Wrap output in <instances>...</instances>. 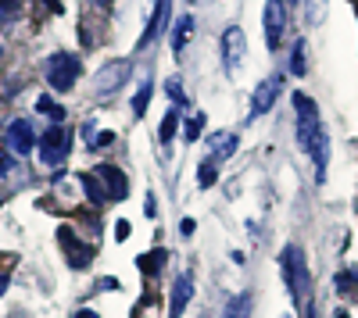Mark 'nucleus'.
I'll return each instance as SVG.
<instances>
[{
  "instance_id": "obj_1",
  "label": "nucleus",
  "mask_w": 358,
  "mask_h": 318,
  "mask_svg": "<svg viewBox=\"0 0 358 318\" xmlns=\"http://www.w3.org/2000/svg\"><path fill=\"white\" fill-rule=\"evenodd\" d=\"M280 268H283V282H287V294L301 304L305 301V294H308V262H305V250L301 247H287L283 254H280Z\"/></svg>"
},
{
  "instance_id": "obj_2",
  "label": "nucleus",
  "mask_w": 358,
  "mask_h": 318,
  "mask_svg": "<svg viewBox=\"0 0 358 318\" xmlns=\"http://www.w3.org/2000/svg\"><path fill=\"white\" fill-rule=\"evenodd\" d=\"M294 114H297V143L305 151H312L315 136L322 132V114H319V104L308 97V93H294Z\"/></svg>"
},
{
  "instance_id": "obj_3",
  "label": "nucleus",
  "mask_w": 358,
  "mask_h": 318,
  "mask_svg": "<svg viewBox=\"0 0 358 318\" xmlns=\"http://www.w3.org/2000/svg\"><path fill=\"white\" fill-rule=\"evenodd\" d=\"M79 72H83L79 57L69 54V50H57V54L47 57V82H50V90H57V93H69L76 86V79H79Z\"/></svg>"
},
{
  "instance_id": "obj_4",
  "label": "nucleus",
  "mask_w": 358,
  "mask_h": 318,
  "mask_svg": "<svg viewBox=\"0 0 358 318\" xmlns=\"http://www.w3.org/2000/svg\"><path fill=\"white\" fill-rule=\"evenodd\" d=\"M69 147H72V139H69L65 126H50V129L40 136V158H43V165H50V168H57V165L69 158Z\"/></svg>"
},
{
  "instance_id": "obj_5",
  "label": "nucleus",
  "mask_w": 358,
  "mask_h": 318,
  "mask_svg": "<svg viewBox=\"0 0 358 318\" xmlns=\"http://www.w3.org/2000/svg\"><path fill=\"white\" fill-rule=\"evenodd\" d=\"M280 90H283V75H268V79H262V82L255 86V93H251V114H248V119L255 122V119H262V114L273 111Z\"/></svg>"
},
{
  "instance_id": "obj_6",
  "label": "nucleus",
  "mask_w": 358,
  "mask_h": 318,
  "mask_svg": "<svg viewBox=\"0 0 358 318\" xmlns=\"http://www.w3.org/2000/svg\"><path fill=\"white\" fill-rule=\"evenodd\" d=\"M244 54H248L244 29H241V25H229L226 33H222V65H226V72H229V75L244 65Z\"/></svg>"
},
{
  "instance_id": "obj_7",
  "label": "nucleus",
  "mask_w": 358,
  "mask_h": 318,
  "mask_svg": "<svg viewBox=\"0 0 358 318\" xmlns=\"http://www.w3.org/2000/svg\"><path fill=\"white\" fill-rule=\"evenodd\" d=\"M283 29H287V4L283 0H268L265 4V43H268V50H280Z\"/></svg>"
},
{
  "instance_id": "obj_8",
  "label": "nucleus",
  "mask_w": 358,
  "mask_h": 318,
  "mask_svg": "<svg viewBox=\"0 0 358 318\" xmlns=\"http://www.w3.org/2000/svg\"><path fill=\"white\" fill-rule=\"evenodd\" d=\"M133 75V61L129 57H122V61H111V65H104L101 72H97V82H94V90L104 97V93H111V90H118L126 79Z\"/></svg>"
},
{
  "instance_id": "obj_9",
  "label": "nucleus",
  "mask_w": 358,
  "mask_h": 318,
  "mask_svg": "<svg viewBox=\"0 0 358 318\" xmlns=\"http://www.w3.org/2000/svg\"><path fill=\"white\" fill-rule=\"evenodd\" d=\"M57 240H62V247H65V262H69L72 268H86L90 262H94V250H90L86 243H79V236L72 233L69 225L57 229Z\"/></svg>"
},
{
  "instance_id": "obj_10",
  "label": "nucleus",
  "mask_w": 358,
  "mask_h": 318,
  "mask_svg": "<svg viewBox=\"0 0 358 318\" xmlns=\"http://www.w3.org/2000/svg\"><path fill=\"white\" fill-rule=\"evenodd\" d=\"M4 139H8V147L15 151V154H29L36 147V132H33V122L29 119H15V122H8V129H4Z\"/></svg>"
},
{
  "instance_id": "obj_11",
  "label": "nucleus",
  "mask_w": 358,
  "mask_h": 318,
  "mask_svg": "<svg viewBox=\"0 0 358 318\" xmlns=\"http://www.w3.org/2000/svg\"><path fill=\"white\" fill-rule=\"evenodd\" d=\"M97 179H104L108 197H115V200H126V197H129V179H126V172H118L115 165H97Z\"/></svg>"
},
{
  "instance_id": "obj_12",
  "label": "nucleus",
  "mask_w": 358,
  "mask_h": 318,
  "mask_svg": "<svg viewBox=\"0 0 358 318\" xmlns=\"http://www.w3.org/2000/svg\"><path fill=\"white\" fill-rule=\"evenodd\" d=\"M190 297H194V275H190V272H183V275L176 279V286H172V301H169V315H172V318H179V315L187 311Z\"/></svg>"
},
{
  "instance_id": "obj_13",
  "label": "nucleus",
  "mask_w": 358,
  "mask_h": 318,
  "mask_svg": "<svg viewBox=\"0 0 358 318\" xmlns=\"http://www.w3.org/2000/svg\"><path fill=\"white\" fill-rule=\"evenodd\" d=\"M169 15H172V0H155V11H151V22H147L143 36H140V47H147L169 25Z\"/></svg>"
},
{
  "instance_id": "obj_14",
  "label": "nucleus",
  "mask_w": 358,
  "mask_h": 318,
  "mask_svg": "<svg viewBox=\"0 0 358 318\" xmlns=\"http://www.w3.org/2000/svg\"><path fill=\"white\" fill-rule=\"evenodd\" d=\"M236 147H241V136H236V132H215V136H208V151H212L208 158H212V161L229 158Z\"/></svg>"
},
{
  "instance_id": "obj_15",
  "label": "nucleus",
  "mask_w": 358,
  "mask_h": 318,
  "mask_svg": "<svg viewBox=\"0 0 358 318\" xmlns=\"http://www.w3.org/2000/svg\"><path fill=\"white\" fill-rule=\"evenodd\" d=\"M190 36H194V18H190V15L176 18V25H172V54H176V57H179V54L187 50Z\"/></svg>"
},
{
  "instance_id": "obj_16",
  "label": "nucleus",
  "mask_w": 358,
  "mask_h": 318,
  "mask_svg": "<svg viewBox=\"0 0 358 318\" xmlns=\"http://www.w3.org/2000/svg\"><path fill=\"white\" fill-rule=\"evenodd\" d=\"M165 262H169V250L158 247V250H151V254H140V257H136V268H140L143 275H158Z\"/></svg>"
},
{
  "instance_id": "obj_17",
  "label": "nucleus",
  "mask_w": 358,
  "mask_h": 318,
  "mask_svg": "<svg viewBox=\"0 0 358 318\" xmlns=\"http://www.w3.org/2000/svg\"><path fill=\"white\" fill-rule=\"evenodd\" d=\"M330 15V0H305V22L308 25H322Z\"/></svg>"
},
{
  "instance_id": "obj_18",
  "label": "nucleus",
  "mask_w": 358,
  "mask_h": 318,
  "mask_svg": "<svg viewBox=\"0 0 358 318\" xmlns=\"http://www.w3.org/2000/svg\"><path fill=\"white\" fill-rule=\"evenodd\" d=\"M151 93H155L151 79H143V86H140V90H136V97H133V114H136V119H143V114H147V107H151Z\"/></svg>"
},
{
  "instance_id": "obj_19",
  "label": "nucleus",
  "mask_w": 358,
  "mask_h": 318,
  "mask_svg": "<svg viewBox=\"0 0 358 318\" xmlns=\"http://www.w3.org/2000/svg\"><path fill=\"white\" fill-rule=\"evenodd\" d=\"M305 40H297L294 43V50H290V75H297V79H301L305 72H308V65H305Z\"/></svg>"
},
{
  "instance_id": "obj_20",
  "label": "nucleus",
  "mask_w": 358,
  "mask_h": 318,
  "mask_svg": "<svg viewBox=\"0 0 358 318\" xmlns=\"http://www.w3.org/2000/svg\"><path fill=\"white\" fill-rule=\"evenodd\" d=\"M83 190H86V197L94 200V204H104V200H108V190L101 186L97 176H83Z\"/></svg>"
},
{
  "instance_id": "obj_21",
  "label": "nucleus",
  "mask_w": 358,
  "mask_h": 318,
  "mask_svg": "<svg viewBox=\"0 0 358 318\" xmlns=\"http://www.w3.org/2000/svg\"><path fill=\"white\" fill-rule=\"evenodd\" d=\"M176 129H179V107H169V114L162 119V132H158V139L169 143V139L176 136Z\"/></svg>"
},
{
  "instance_id": "obj_22",
  "label": "nucleus",
  "mask_w": 358,
  "mask_h": 318,
  "mask_svg": "<svg viewBox=\"0 0 358 318\" xmlns=\"http://www.w3.org/2000/svg\"><path fill=\"white\" fill-rule=\"evenodd\" d=\"M36 107H40V111L47 114V119H54L57 126H62V119H65V107L57 104L54 97H40V100H36Z\"/></svg>"
},
{
  "instance_id": "obj_23",
  "label": "nucleus",
  "mask_w": 358,
  "mask_h": 318,
  "mask_svg": "<svg viewBox=\"0 0 358 318\" xmlns=\"http://www.w3.org/2000/svg\"><path fill=\"white\" fill-rule=\"evenodd\" d=\"M248 304H251V297H248V294H241L236 301H229V304H226V315H222V318H248V311H251Z\"/></svg>"
},
{
  "instance_id": "obj_24",
  "label": "nucleus",
  "mask_w": 358,
  "mask_h": 318,
  "mask_svg": "<svg viewBox=\"0 0 358 318\" xmlns=\"http://www.w3.org/2000/svg\"><path fill=\"white\" fill-rule=\"evenodd\" d=\"M215 179H219V168H215V161H212V158L201 161V168H197V183H201V186H215Z\"/></svg>"
},
{
  "instance_id": "obj_25",
  "label": "nucleus",
  "mask_w": 358,
  "mask_h": 318,
  "mask_svg": "<svg viewBox=\"0 0 358 318\" xmlns=\"http://www.w3.org/2000/svg\"><path fill=\"white\" fill-rule=\"evenodd\" d=\"M201 132H204V114H194V119H187V126H183V139L197 143Z\"/></svg>"
},
{
  "instance_id": "obj_26",
  "label": "nucleus",
  "mask_w": 358,
  "mask_h": 318,
  "mask_svg": "<svg viewBox=\"0 0 358 318\" xmlns=\"http://www.w3.org/2000/svg\"><path fill=\"white\" fill-rule=\"evenodd\" d=\"M165 90H169V100H172L179 111L187 107V93H183V86H179V79H169V82H165Z\"/></svg>"
},
{
  "instance_id": "obj_27",
  "label": "nucleus",
  "mask_w": 358,
  "mask_h": 318,
  "mask_svg": "<svg viewBox=\"0 0 358 318\" xmlns=\"http://www.w3.org/2000/svg\"><path fill=\"white\" fill-rule=\"evenodd\" d=\"M111 143H115V132H111V129H101L94 139L86 143V147H90V151H104V147H111Z\"/></svg>"
},
{
  "instance_id": "obj_28",
  "label": "nucleus",
  "mask_w": 358,
  "mask_h": 318,
  "mask_svg": "<svg viewBox=\"0 0 358 318\" xmlns=\"http://www.w3.org/2000/svg\"><path fill=\"white\" fill-rule=\"evenodd\" d=\"M337 290L341 294H355V272H341L337 275Z\"/></svg>"
},
{
  "instance_id": "obj_29",
  "label": "nucleus",
  "mask_w": 358,
  "mask_h": 318,
  "mask_svg": "<svg viewBox=\"0 0 358 318\" xmlns=\"http://www.w3.org/2000/svg\"><path fill=\"white\" fill-rule=\"evenodd\" d=\"M115 236H118V240H129V222H118V225H115Z\"/></svg>"
},
{
  "instance_id": "obj_30",
  "label": "nucleus",
  "mask_w": 358,
  "mask_h": 318,
  "mask_svg": "<svg viewBox=\"0 0 358 318\" xmlns=\"http://www.w3.org/2000/svg\"><path fill=\"white\" fill-rule=\"evenodd\" d=\"M94 136H97V126H94V122H86V126H83V139L90 143V139H94Z\"/></svg>"
},
{
  "instance_id": "obj_31",
  "label": "nucleus",
  "mask_w": 358,
  "mask_h": 318,
  "mask_svg": "<svg viewBox=\"0 0 358 318\" xmlns=\"http://www.w3.org/2000/svg\"><path fill=\"white\" fill-rule=\"evenodd\" d=\"M179 233H183V236H194V218H183V225H179Z\"/></svg>"
},
{
  "instance_id": "obj_32",
  "label": "nucleus",
  "mask_w": 358,
  "mask_h": 318,
  "mask_svg": "<svg viewBox=\"0 0 358 318\" xmlns=\"http://www.w3.org/2000/svg\"><path fill=\"white\" fill-rule=\"evenodd\" d=\"M76 318H97V311L94 308H83V311H76Z\"/></svg>"
},
{
  "instance_id": "obj_33",
  "label": "nucleus",
  "mask_w": 358,
  "mask_h": 318,
  "mask_svg": "<svg viewBox=\"0 0 358 318\" xmlns=\"http://www.w3.org/2000/svg\"><path fill=\"white\" fill-rule=\"evenodd\" d=\"M0 172H11V158L8 154H0Z\"/></svg>"
},
{
  "instance_id": "obj_34",
  "label": "nucleus",
  "mask_w": 358,
  "mask_h": 318,
  "mask_svg": "<svg viewBox=\"0 0 358 318\" xmlns=\"http://www.w3.org/2000/svg\"><path fill=\"white\" fill-rule=\"evenodd\" d=\"M8 282H11L8 275H0V297H4V290H8Z\"/></svg>"
},
{
  "instance_id": "obj_35",
  "label": "nucleus",
  "mask_w": 358,
  "mask_h": 318,
  "mask_svg": "<svg viewBox=\"0 0 358 318\" xmlns=\"http://www.w3.org/2000/svg\"><path fill=\"white\" fill-rule=\"evenodd\" d=\"M305 318H315V304H308V308H305Z\"/></svg>"
},
{
  "instance_id": "obj_36",
  "label": "nucleus",
  "mask_w": 358,
  "mask_h": 318,
  "mask_svg": "<svg viewBox=\"0 0 358 318\" xmlns=\"http://www.w3.org/2000/svg\"><path fill=\"white\" fill-rule=\"evenodd\" d=\"M334 318H351V315H348V311H337V315H334Z\"/></svg>"
},
{
  "instance_id": "obj_37",
  "label": "nucleus",
  "mask_w": 358,
  "mask_h": 318,
  "mask_svg": "<svg viewBox=\"0 0 358 318\" xmlns=\"http://www.w3.org/2000/svg\"><path fill=\"white\" fill-rule=\"evenodd\" d=\"M283 4H287V8H290V4H297V0H283Z\"/></svg>"
},
{
  "instance_id": "obj_38",
  "label": "nucleus",
  "mask_w": 358,
  "mask_h": 318,
  "mask_svg": "<svg viewBox=\"0 0 358 318\" xmlns=\"http://www.w3.org/2000/svg\"><path fill=\"white\" fill-rule=\"evenodd\" d=\"M0 54H4V50H0Z\"/></svg>"
},
{
  "instance_id": "obj_39",
  "label": "nucleus",
  "mask_w": 358,
  "mask_h": 318,
  "mask_svg": "<svg viewBox=\"0 0 358 318\" xmlns=\"http://www.w3.org/2000/svg\"><path fill=\"white\" fill-rule=\"evenodd\" d=\"M190 4H194V0H190Z\"/></svg>"
}]
</instances>
